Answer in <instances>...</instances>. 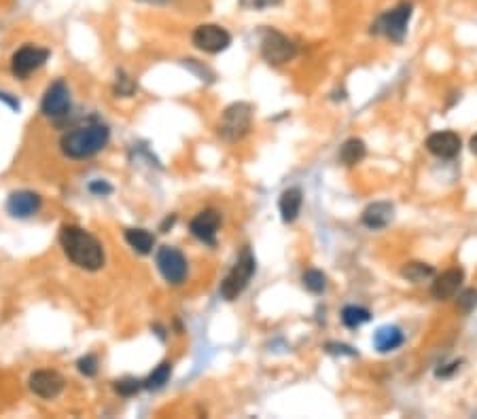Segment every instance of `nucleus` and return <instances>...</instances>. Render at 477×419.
Wrapping results in <instances>:
<instances>
[{
  "label": "nucleus",
  "mask_w": 477,
  "mask_h": 419,
  "mask_svg": "<svg viewBox=\"0 0 477 419\" xmlns=\"http://www.w3.org/2000/svg\"><path fill=\"white\" fill-rule=\"evenodd\" d=\"M261 55L272 66H282L297 55V45L282 32L268 28L261 36Z\"/></svg>",
  "instance_id": "nucleus-6"
},
{
  "label": "nucleus",
  "mask_w": 477,
  "mask_h": 419,
  "mask_svg": "<svg viewBox=\"0 0 477 419\" xmlns=\"http://www.w3.org/2000/svg\"><path fill=\"white\" fill-rule=\"evenodd\" d=\"M40 206L42 199L34 191H15L6 201V212L13 218H30L40 210Z\"/></svg>",
  "instance_id": "nucleus-14"
},
{
  "label": "nucleus",
  "mask_w": 477,
  "mask_h": 419,
  "mask_svg": "<svg viewBox=\"0 0 477 419\" xmlns=\"http://www.w3.org/2000/svg\"><path fill=\"white\" fill-rule=\"evenodd\" d=\"M393 206L391 203H386V201H378V203H372V206H367L365 208V212H363V225L367 227V229H384L391 220H393Z\"/></svg>",
  "instance_id": "nucleus-17"
},
{
  "label": "nucleus",
  "mask_w": 477,
  "mask_h": 419,
  "mask_svg": "<svg viewBox=\"0 0 477 419\" xmlns=\"http://www.w3.org/2000/svg\"><path fill=\"white\" fill-rule=\"evenodd\" d=\"M365 155H367V146L361 138H350L340 148V161L344 165H357L365 159Z\"/></svg>",
  "instance_id": "nucleus-19"
},
{
  "label": "nucleus",
  "mask_w": 477,
  "mask_h": 419,
  "mask_svg": "<svg viewBox=\"0 0 477 419\" xmlns=\"http://www.w3.org/2000/svg\"><path fill=\"white\" fill-rule=\"evenodd\" d=\"M59 244L72 265L83 271H100L104 267V248L96 235L76 225H64Z\"/></svg>",
  "instance_id": "nucleus-1"
},
{
  "label": "nucleus",
  "mask_w": 477,
  "mask_h": 419,
  "mask_svg": "<svg viewBox=\"0 0 477 419\" xmlns=\"http://www.w3.org/2000/svg\"><path fill=\"white\" fill-rule=\"evenodd\" d=\"M76 369H79V373L85 375V377H96V373H98V358H96L93 354L81 356L79 362H76Z\"/></svg>",
  "instance_id": "nucleus-28"
},
{
  "label": "nucleus",
  "mask_w": 477,
  "mask_h": 419,
  "mask_svg": "<svg viewBox=\"0 0 477 419\" xmlns=\"http://www.w3.org/2000/svg\"><path fill=\"white\" fill-rule=\"evenodd\" d=\"M301 282H304V288H306L308 293H312V295H321V293L327 288V278H325V273L318 271V269H308V271L304 273Z\"/></svg>",
  "instance_id": "nucleus-24"
},
{
  "label": "nucleus",
  "mask_w": 477,
  "mask_h": 419,
  "mask_svg": "<svg viewBox=\"0 0 477 419\" xmlns=\"http://www.w3.org/2000/svg\"><path fill=\"white\" fill-rule=\"evenodd\" d=\"M253 125V106L246 102H236L225 108L219 121V136L227 142L242 140Z\"/></svg>",
  "instance_id": "nucleus-5"
},
{
  "label": "nucleus",
  "mask_w": 477,
  "mask_h": 419,
  "mask_svg": "<svg viewBox=\"0 0 477 419\" xmlns=\"http://www.w3.org/2000/svg\"><path fill=\"white\" fill-rule=\"evenodd\" d=\"M401 276L412 284H420V282H427V280L435 278V269L427 263H408L401 269Z\"/></svg>",
  "instance_id": "nucleus-21"
},
{
  "label": "nucleus",
  "mask_w": 477,
  "mask_h": 419,
  "mask_svg": "<svg viewBox=\"0 0 477 419\" xmlns=\"http://www.w3.org/2000/svg\"><path fill=\"white\" fill-rule=\"evenodd\" d=\"M327 352L329 354H348V356H357V352L348 346H342V343H327Z\"/></svg>",
  "instance_id": "nucleus-31"
},
{
  "label": "nucleus",
  "mask_w": 477,
  "mask_h": 419,
  "mask_svg": "<svg viewBox=\"0 0 477 419\" xmlns=\"http://www.w3.org/2000/svg\"><path fill=\"white\" fill-rule=\"evenodd\" d=\"M125 242L138 254H151L153 252V246H155V237L146 229H127L125 231Z\"/></svg>",
  "instance_id": "nucleus-20"
},
{
  "label": "nucleus",
  "mask_w": 477,
  "mask_h": 419,
  "mask_svg": "<svg viewBox=\"0 0 477 419\" xmlns=\"http://www.w3.org/2000/svg\"><path fill=\"white\" fill-rule=\"evenodd\" d=\"M142 388H144V382H140V379H136V377H123V379L115 382L117 394H119V396H125V399L136 396Z\"/></svg>",
  "instance_id": "nucleus-25"
},
{
  "label": "nucleus",
  "mask_w": 477,
  "mask_h": 419,
  "mask_svg": "<svg viewBox=\"0 0 477 419\" xmlns=\"http://www.w3.org/2000/svg\"><path fill=\"white\" fill-rule=\"evenodd\" d=\"M469 146H471V153L473 155H477V134L471 138V142H469Z\"/></svg>",
  "instance_id": "nucleus-32"
},
{
  "label": "nucleus",
  "mask_w": 477,
  "mask_h": 419,
  "mask_svg": "<svg viewBox=\"0 0 477 419\" xmlns=\"http://www.w3.org/2000/svg\"><path fill=\"white\" fill-rule=\"evenodd\" d=\"M134 91H136V83H134V78H132V76H127L123 70H119V72H117V83H115V93H117V95L127 98V95H132Z\"/></svg>",
  "instance_id": "nucleus-26"
},
{
  "label": "nucleus",
  "mask_w": 477,
  "mask_h": 419,
  "mask_svg": "<svg viewBox=\"0 0 477 419\" xmlns=\"http://www.w3.org/2000/svg\"><path fill=\"white\" fill-rule=\"evenodd\" d=\"M461 136L456 131H435L427 138V151L439 159H454L461 153Z\"/></svg>",
  "instance_id": "nucleus-13"
},
{
  "label": "nucleus",
  "mask_w": 477,
  "mask_h": 419,
  "mask_svg": "<svg viewBox=\"0 0 477 419\" xmlns=\"http://www.w3.org/2000/svg\"><path fill=\"white\" fill-rule=\"evenodd\" d=\"M301 203H304V193L301 189L297 187H291L287 189L282 195H280V201H278V210H280V216L285 223H295L299 212H301Z\"/></svg>",
  "instance_id": "nucleus-16"
},
{
  "label": "nucleus",
  "mask_w": 477,
  "mask_h": 419,
  "mask_svg": "<svg viewBox=\"0 0 477 419\" xmlns=\"http://www.w3.org/2000/svg\"><path fill=\"white\" fill-rule=\"evenodd\" d=\"M401 346H403V333L399 326H382L374 335V348L382 354L395 352Z\"/></svg>",
  "instance_id": "nucleus-18"
},
{
  "label": "nucleus",
  "mask_w": 477,
  "mask_h": 419,
  "mask_svg": "<svg viewBox=\"0 0 477 419\" xmlns=\"http://www.w3.org/2000/svg\"><path fill=\"white\" fill-rule=\"evenodd\" d=\"M89 191H91L93 195H98V197H104V195H110V193H113V187H110L108 182H104V180H93V182L89 184Z\"/></svg>",
  "instance_id": "nucleus-30"
},
{
  "label": "nucleus",
  "mask_w": 477,
  "mask_h": 419,
  "mask_svg": "<svg viewBox=\"0 0 477 419\" xmlns=\"http://www.w3.org/2000/svg\"><path fill=\"white\" fill-rule=\"evenodd\" d=\"M255 267H257V263H255V256H253L251 248H244L242 254L238 256L236 265L231 267V271L221 282V288H219L221 297L225 301H236L244 293V288L248 286V282L255 273Z\"/></svg>",
  "instance_id": "nucleus-4"
},
{
  "label": "nucleus",
  "mask_w": 477,
  "mask_h": 419,
  "mask_svg": "<svg viewBox=\"0 0 477 419\" xmlns=\"http://www.w3.org/2000/svg\"><path fill=\"white\" fill-rule=\"evenodd\" d=\"M477 307V290L476 288H467L459 295V309L463 314H471Z\"/></svg>",
  "instance_id": "nucleus-27"
},
{
  "label": "nucleus",
  "mask_w": 477,
  "mask_h": 419,
  "mask_svg": "<svg viewBox=\"0 0 477 419\" xmlns=\"http://www.w3.org/2000/svg\"><path fill=\"white\" fill-rule=\"evenodd\" d=\"M155 261H157L159 273L163 276V280H166L168 284L180 286V284L185 282L189 265H187L185 254H183L178 248H174V246H161V248L157 250V259H155Z\"/></svg>",
  "instance_id": "nucleus-7"
},
{
  "label": "nucleus",
  "mask_w": 477,
  "mask_h": 419,
  "mask_svg": "<svg viewBox=\"0 0 477 419\" xmlns=\"http://www.w3.org/2000/svg\"><path fill=\"white\" fill-rule=\"evenodd\" d=\"M28 386H30V390L36 396H40L45 401H51V399H55V396L62 394L66 382L55 371H34L30 375V379H28Z\"/></svg>",
  "instance_id": "nucleus-11"
},
{
  "label": "nucleus",
  "mask_w": 477,
  "mask_h": 419,
  "mask_svg": "<svg viewBox=\"0 0 477 419\" xmlns=\"http://www.w3.org/2000/svg\"><path fill=\"white\" fill-rule=\"evenodd\" d=\"M463 280H465V271L463 269H448L444 271L442 276L435 278L433 286H431V295L433 299L437 301H450L456 297V293L461 290L463 286Z\"/></svg>",
  "instance_id": "nucleus-15"
},
{
  "label": "nucleus",
  "mask_w": 477,
  "mask_h": 419,
  "mask_svg": "<svg viewBox=\"0 0 477 419\" xmlns=\"http://www.w3.org/2000/svg\"><path fill=\"white\" fill-rule=\"evenodd\" d=\"M285 0H240L242 6L253 8V11H263V8H272V6H280Z\"/></svg>",
  "instance_id": "nucleus-29"
},
{
  "label": "nucleus",
  "mask_w": 477,
  "mask_h": 419,
  "mask_svg": "<svg viewBox=\"0 0 477 419\" xmlns=\"http://www.w3.org/2000/svg\"><path fill=\"white\" fill-rule=\"evenodd\" d=\"M369 320H372L369 309H365V307H361V305H346V307L342 309V322H344V326H348V329H359V326H363L365 322H369Z\"/></svg>",
  "instance_id": "nucleus-22"
},
{
  "label": "nucleus",
  "mask_w": 477,
  "mask_h": 419,
  "mask_svg": "<svg viewBox=\"0 0 477 419\" xmlns=\"http://www.w3.org/2000/svg\"><path fill=\"white\" fill-rule=\"evenodd\" d=\"M110 140V129L104 123H87L66 131L59 148L68 159H89L98 155Z\"/></svg>",
  "instance_id": "nucleus-2"
},
{
  "label": "nucleus",
  "mask_w": 477,
  "mask_h": 419,
  "mask_svg": "<svg viewBox=\"0 0 477 419\" xmlns=\"http://www.w3.org/2000/svg\"><path fill=\"white\" fill-rule=\"evenodd\" d=\"M191 42L204 51V53H210V55H217L221 51H225L229 45H231V34L223 28V25H217V23H202L193 30L191 34Z\"/></svg>",
  "instance_id": "nucleus-8"
},
{
  "label": "nucleus",
  "mask_w": 477,
  "mask_h": 419,
  "mask_svg": "<svg viewBox=\"0 0 477 419\" xmlns=\"http://www.w3.org/2000/svg\"><path fill=\"white\" fill-rule=\"evenodd\" d=\"M219 227H221V214L212 208L208 210H202L189 225L191 229V235L197 237L200 242L208 244V246H214L217 244V233H219Z\"/></svg>",
  "instance_id": "nucleus-12"
},
{
  "label": "nucleus",
  "mask_w": 477,
  "mask_h": 419,
  "mask_svg": "<svg viewBox=\"0 0 477 419\" xmlns=\"http://www.w3.org/2000/svg\"><path fill=\"white\" fill-rule=\"evenodd\" d=\"M40 112L53 121H59L70 112V89L64 81H55L47 87L40 102Z\"/></svg>",
  "instance_id": "nucleus-9"
},
{
  "label": "nucleus",
  "mask_w": 477,
  "mask_h": 419,
  "mask_svg": "<svg viewBox=\"0 0 477 419\" xmlns=\"http://www.w3.org/2000/svg\"><path fill=\"white\" fill-rule=\"evenodd\" d=\"M412 15H414V4L410 0H401L393 8L384 11L378 17V21L372 25V32L384 34L393 42H403L410 21H412Z\"/></svg>",
  "instance_id": "nucleus-3"
},
{
  "label": "nucleus",
  "mask_w": 477,
  "mask_h": 419,
  "mask_svg": "<svg viewBox=\"0 0 477 419\" xmlns=\"http://www.w3.org/2000/svg\"><path fill=\"white\" fill-rule=\"evenodd\" d=\"M47 59H49V51L47 49L34 47V45H25V47H21L19 51L13 53V57H11V72L17 78H25L34 70H38Z\"/></svg>",
  "instance_id": "nucleus-10"
},
{
  "label": "nucleus",
  "mask_w": 477,
  "mask_h": 419,
  "mask_svg": "<svg viewBox=\"0 0 477 419\" xmlns=\"http://www.w3.org/2000/svg\"><path fill=\"white\" fill-rule=\"evenodd\" d=\"M170 375H172V365L170 362H161L146 379H144V388L146 390H159L163 388L168 382H170Z\"/></svg>",
  "instance_id": "nucleus-23"
}]
</instances>
